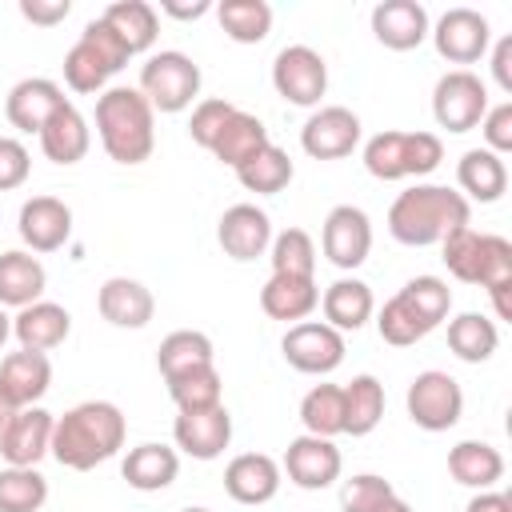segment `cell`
I'll return each mask as SVG.
<instances>
[{
  "label": "cell",
  "instance_id": "obj_1",
  "mask_svg": "<svg viewBox=\"0 0 512 512\" xmlns=\"http://www.w3.org/2000/svg\"><path fill=\"white\" fill-rule=\"evenodd\" d=\"M124 436H128V420L112 400H84L56 420L48 452L64 468L88 472V468L112 460L124 448Z\"/></svg>",
  "mask_w": 512,
  "mask_h": 512
},
{
  "label": "cell",
  "instance_id": "obj_2",
  "mask_svg": "<svg viewBox=\"0 0 512 512\" xmlns=\"http://www.w3.org/2000/svg\"><path fill=\"white\" fill-rule=\"evenodd\" d=\"M440 248H444L448 272L464 284L488 288V296L496 304V316L512 320V300H508V292H512V244L504 236L476 232L472 224H464L452 236H444Z\"/></svg>",
  "mask_w": 512,
  "mask_h": 512
},
{
  "label": "cell",
  "instance_id": "obj_3",
  "mask_svg": "<svg viewBox=\"0 0 512 512\" xmlns=\"http://www.w3.org/2000/svg\"><path fill=\"white\" fill-rule=\"evenodd\" d=\"M468 216H472V208L456 188L416 184L392 200L388 232L408 248H428V244H440L444 236H452L456 228H464Z\"/></svg>",
  "mask_w": 512,
  "mask_h": 512
},
{
  "label": "cell",
  "instance_id": "obj_4",
  "mask_svg": "<svg viewBox=\"0 0 512 512\" xmlns=\"http://www.w3.org/2000/svg\"><path fill=\"white\" fill-rule=\"evenodd\" d=\"M96 132L116 164H144L156 148V112L140 88H104L96 100Z\"/></svg>",
  "mask_w": 512,
  "mask_h": 512
},
{
  "label": "cell",
  "instance_id": "obj_5",
  "mask_svg": "<svg viewBox=\"0 0 512 512\" xmlns=\"http://www.w3.org/2000/svg\"><path fill=\"white\" fill-rule=\"evenodd\" d=\"M128 64V48L116 40V32L104 20H88L80 40L64 56V80L72 92H100L120 68Z\"/></svg>",
  "mask_w": 512,
  "mask_h": 512
},
{
  "label": "cell",
  "instance_id": "obj_6",
  "mask_svg": "<svg viewBox=\"0 0 512 512\" xmlns=\"http://www.w3.org/2000/svg\"><path fill=\"white\" fill-rule=\"evenodd\" d=\"M200 92V64L176 48L156 52L140 68V96L152 112H184Z\"/></svg>",
  "mask_w": 512,
  "mask_h": 512
},
{
  "label": "cell",
  "instance_id": "obj_7",
  "mask_svg": "<svg viewBox=\"0 0 512 512\" xmlns=\"http://www.w3.org/2000/svg\"><path fill=\"white\" fill-rule=\"evenodd\" d=\"M488 112V88L476 72L452 68L432 88V116L448 132H472Z\"/></svg>",
  "mask_w": 512,
  "mask_h": 512
},
{
  "label": "cell",
  "instance_id": "obj_8",
  "mask_svg": "<svg viewBox=\"0 0 512 512\" xmlns=\"http://www.w3.org/2000/svg\"><path fill=\"white\" fill-rule=\"evenodd\" d=\"M404 400H408L412 424L424 428V432H448V428H456L460 416H464V392H460V384H456L448 372H440V368L420 372V376L408 384V396H404Z\"/></svg>",
  "mask_w": 512,
  "mask_h": 512
},
{
  "label": "cell",
  "instance_id": "obj_9",
  "mask_svg": "<svg viewBox=\"0 0 512 512\" xmlns=\"http://www.w3.org/2000/svg\"><path fill=\"white\" fill-rule=\"evenodd\" d=\"M272 88L296 104V108H316L320 96L328 92V64L316 48L308 44H288L272 60Z\"/></svg>",
  "mask_w": 512,
  "mask_h": 512
},
{
  "label": "cell",
  "instance_id": "obj_10",
  "mask_svg": "<svg viewBox=\"0 0 512 512\" xmlns=\"http://www.w3.org/2000/svg\"><path fill=\"white\" fill-rule=\"evenodd\" d=\"M284 348V360L296 368V372H308V376H328L344 364V332L328 328L324 320H300L284 332L280 340Z\"/></svg>",
  "mask_w": 512,
  "mask_h": 512
},
{
  "label": "cell",
  "instance_id": "obj_11",
  "mask_svg": "<svg viewBox=\"0 0 512 512\" xmlns=\"http://www.w3.org/2000/svg\"><path fill=\"white\" fill-rule=\"evenodd\" d=\"M360 144V116L344 104H324L316 108L304 128H300V148L312 160H340L352 156V148Z\"/></svg>",
  "mask_w": 512,
  "mask_h": 512
},
{
  "label": "cell",
  "instance_id": "obj_12",
  "mask_svg": "<svg viewBox=\"0 0 512 512\" xmlns=\"http://www.w3.org/2000/svg\"><path fill=\"white\" fill-rule=\"evenodd\" d=\"M320 248L336 268H360L372 252V220L364 208L356 204H336L324 216V232H320Z\"/></svg>",
  "mask_w": 512,
  "mask_h": 512
},
{
  "label": "cell",
  "instance_id": "obj_13",
  "mask_svg": "<svg viewBox=\"0 0 512 512\" xmlns=\"http://www.w3.org/2000/svg\"><path fill=\"white\" fill-rule=\"evenodd\" d=\"M428 36L448 64H476L488 52L492 28L476 8H448Z\"/></svg>",
  "mask_w": 512,
  "mask_h": 512
},
{
  "label": "cell",
  "instance_id": "obj_14",
  "mask_svg": "<svg viewBox=\"0 0 512 512\" xmlns=\"http://www.w3.org/2000/svg\"><path fill=\"white\" fill-rule=\"evenodd\" d=\"M52 428H56V416L44 412L40 404L16 408L0 436V456L8 460V468H36L52 448Z\"/></svg>",
  "mask_w": 512,
  "mask_h": 512
},
{
  "label": "cell",
  "instance_id": "obj_15",
  "mask_svg": "<svg viewBox=\"0 0 512 512\" xmlns=\"http://www.w3.org/2000/svg\"><path fill=\"white\" fill-rule=\"evenodd\" d=\"M340 468H344V460H340V448L332 444V440H324V436H296L292 444H288V452H284V472H288V480L296 484V488H304V492H320V488H328L336 476H340Z\"/></svg>",
  "mask_w": 512,
  "mask_h": 512
},
{
  "label": "cell",
  "instance_id": "obj_16",
  "mask_svg": "<svg viewBox=\"0 0 512 512\" xmlns=\"http://www.w3.org/2000/svg\"><path fill=\"white\" fill-rule=\"evenodd\" d=\"M172 440L192 460H216L232 440V416L224 404L204 408V412H180L172 424Z\"/></svg>",
  "mask_w": 512,
  "mask_h": 512
},
{
  "label": "cell",
  "instance_id": "obj_17",
  "mask_svg": "<svg viewBox=\"0 0 512 512\" xmlns=\"http://www.w3.org/2000/svg\"><path fill=\"white\" fill-rule=\"evenodd\" d=\"M216 240L232 260H256L272 244V220L256 204H232L216 224Z\"/></svg>",
  "mask_w": 512,
  "mask_h": 512
},
{
  "label": "cell",
  "instance_id": "obj_18",
  "mask_svg": "<svg viewBox=\"0 0 512 512\" xmlns=\"http://www.w3.org/2000/svg\"><path fill=\"white\" fill-rule=\"evenodd\" d=\"M16 228L32 252H56L72 236V208L56 196H32V200H24Z\"/></svg>",
  "mask_w": 512,
  "mask_h": 512
},
{
  "label": "cell",
  "instance_id": "obj_19",
  "mask_svg": "<svg viewBox=\"0 0 512 512\" xmlns=\"http://www.w3.org/2000/svg\"><path fill=\"white\" fill-rule=\"evenodd\" d=\"M372 32L384 48L392 52H412L424 44V36L432 32L428 24V8L416 0H384L372 8Z\"/></svg>",
  "mask_w": 512,
  "mask_h": 512
},
{
  "label": "cell",
  "instance_id": "obj_20",
  "mask_svg": "<svg viewBox=\"0 0 512 512\" xmlns=\"http://www.w3.org/2000/svg\"><path fill=\"white\" fill-rule=\"evenodd\" d=\"M224 492L236 504H268L280 492V464L268 452H240L224 468Z\"/></svg>",
  "mask_w": 512,
  "mask_h": 512
},
{
  "label": "cell",
  "instance_id": "obj_21",
  "mask_svg": "<svg viewBox=\"0 0 512 512\" xmlns=\"http://www.w3.org/2000/svg\"><path fill=\"white\" fill-rule=\"evenodd\" d=\"M52 384V364L44 352H8L0 360V396L12 404V408H32L40 404V396L48 392Z\"/></svg>",
  "mask_w": 512,
  "mask_h": 512
},
{
  "label": "cell",
  "instance_id": "obj_22",
  "mask_svg": "<svg viewBox=\"0 0 512 512\" xmlns=\"http://www.w3.org/2000/svg\"><path fill=\"white\" fill-rule=\"evenodd\" d=\"M64 104V92L56 80L48 76H28L20 84H12L8 100H4V112H8V124L20 128V132H40L48 124V116Z\"/></svg>",
  "mask_w": 512,
  "mask_h": 512
},
{
  "label": "cell",
  "instance_id": "obj_23",
  "mask_svg": "<svg viewBox=\"0 0 512 512\" xmlns=\"http://www.w3.org/2000/svg\"><path fill=\"white\" fill-rule=\"evenodd\" d=\"M68 332H72V316L64 304H52V300H36L12 316V336L28 352H52L68 340Z\"/></svg>",
  "mask_w": 512,
  "mask_h": 512
},
{
  "label": "cell",
  "instance_id": "obj_24",
  "mask_svg": "<svg viewBox=\"0 0 512 512\" xmlns=\"http://www.w3.org/2000/svg\"><path fill=\"white\" fill-rule=\"evenodd\" d=\"M36 136H40V148H44V156L52 164H76V160L88 156V144H92L88 120L80 116V108L72 100H64Z\"/></svg>",
  "mask_w": 512,
  "mask_h": 512
},
{
  "label": "cell",
  "instance_id": "obj_25",
  "mask_svg": "<svg viewBox=\"0 0 512 512\" xmlns=\"http://www.w3.org/2000/svg\"><path fill=\"white\" fill-rule=\"evenodd\" d=\"M96 308H100V316H104L108 324H116V328H144V324L152 320V312H156V300H152V292H148L140 280L112 276V280L100 284Z\"/></svg>",
  "mask_w": 512,
  "mask_h": 512
},
{
  "label": "cell",
  "instance_id": "obj_26",
  "mask_svg": "<svg viewBox=\"0 0 512 512\" xmlns=\"http://www.w3.org/2000/svg\"><path fill=\"white\" fill-rule=\"evenodd\" d=\"M320 308H324V324H328V328H336V332H356V328H364V324L372 320L376 300H372V288H368L364 280L340 276V280H332V284L324 288Z\"/></svg>",
  "mask_w": 512,
  "mask_h": 512
},
{
  "label": "cell",
  "instance_id": "obj_27",
  "mask_svg": "<svg viewBox=\"0 0 512 512\" xmlns=\"http://www.w3.org/2000/svg\"><path fill=\"white\" fill-rule=\"evenodd\" d=\"M48 272L32 252H0V308H28L44 296Z\"/></svg>",
  "mask_w": 512,
  "mask_h": 512
},
{
  "label": "cell",
  "instance_id": "obj_28",
  "mask_svg": "<svg viewBox=\"0 0 512 512\" xmlns=\"http://www.w3.org/2000/svg\"><path fill=\"white\" fill-rule=\"evenodd\" d=\"M320 304V288L312 276H284V272H272L268 284L260 288V308L272 316V320H304L312 316Z\"/></svg>",
  "mask_w": 512,
  "mask_h": 512
},
{
  "label": "cell",
  "instance_id": "obj_29",
  "mask_svg": "<svg viewBox=\"0 0 512 512\" xmlns=\"http://www.w3.org/2000/svg\"><path fill=\"white\" fill-rule=\"evenodd\" d=\"M456 180H460V196L464 200H480V204H496L508 192V168L496 152L488 148H468L456 164Z\"/></svg>",
  "mask_w": 512,
  "mask_h": 512
},
{
  "label": "cell",
  "instance_id": "obj_30",
  "mask_svg": "<svg viewBox=\"0 0 512 512\" xmlns=\"http://www.w3.org/2000/svg\"><path fill=\"white\" fill-rule=\"evenodd\" d=\"M448 476L464 488H476V492H488L496 488V480L504 476V456L500 448H492L488 440H460L452 452H448Z\"/></svg>",
  "mask_w": 512,
  "mask_h": 512
},
{
  "label": "cell",
  "instance_id": "obj_31",
  "mask_svg": "<svg viewBox=\"0 0 512 512\" xmlns=\"http://www.w3.org/2000/svg\"><path fill=\"white\" fill-rule=\"evenodd\" d=\"M100 20L116 32V40L128 48V56L148 52L156 44V32H160V16L148 0H112Z\"/></svg>",
  "mask_w": 512,
  "mask_h": 512
},
{
  "label": "cell",
  "instance_id": "obj_32",
  "mask_svg": "<svg viewBox=\"0 0 512 512\" xmlns=\"http://www.w3.org/2000/svg\"><path fill=\"white\" fill-rule=\"evenodd\" d=\"M176 472H180V456L168 444H136L120 464V476L136 492H160L176 480Z\"/></svg>",
  "mask_w": 512,
  "mask_h": 512
},
{
  "label": "cell",
  "instance_id": "obj_33",
  "mask_svg": "<svg viewBox=\"0 0 512 512\" xmlns=\"http://www.w3.org/2000/svg\"><path fill=\"white\" fill-rule=\"evenodd\" d=\"M264 144H272L264 120L236 108V112L224 120V128H220V136H216V144H212V156H216L220 164H228V168H240V164L252 160Z\"/></svg>",
  "mask_w": 512,
  "mask_h": 512
},
{
  "label": "cell",
  "instance_id": "obj_34",
  "mask_svg": "<svg viewBox=\"0 0 512 512\" xmlns=\"http://www.w3.org/2000/svg\"><path fill=\"white\" fill-rule=\"evenodd\" d=\"M212 340L196 328H176L160 340V352H156V364H160V376L164 384L184 376V372H196V368H208L212 364Z\"/></svg>",
  "mask_w": 512,
  "mask_h": 512
},
{
  "label": "cell",
  "instance_id": "obj_35",
  "mask_svg": "<svg viewBox=\"0 0 512 512\" xmlns=\"http://www.w3.org/2000/svg\"><path fill=\"white\" fill-rule=\"evenodd\" d=\"M496 344H500V328L484 312H460L456 320H448V348L464 364H484L496 352Z\"/></svg>",
  "mask_w": 512,
  "mask_h": 512
},
{
  "label": "cell",
  "instance_id": "obj_36",
  "mask_svg": "<svg viewBox=\"0 0 512 512\" xmlns=\"http://www.w3.org/2000/svg\"><path fill=\"white\" fill-rule=\"evenodd\" d=\"M384 420V384L376 376H352L344 388V432L348 436H368Z\"/></svg>",
  "mask_w": 512,
  "mask_h": 512
},
{
  "label": "cell",
  "instance_id": "obj_37",
  "mask_svg": "<svg viewBox=\"0 0 512 512\" xmlns=\"http://www.w3.org/2000/svg\"><path fill=\"white\" fill-rule=\"evenodd\" d=\"M300 424L308 436H340L344 432V388L340 384H316L300 400Z\"/></svg>",
  "mask_w": 512,
  "mask_h": 512
},
{
  "label": "cell",
  "instance_id": "obj_38",
  "mask_svg": "<svg viewBox=\"0 0 512 512\" xmlns=\"http://www.w3.org/2000/svg\"><path fill=\"white\" fill-rule=\"evenodd\" d=\"M236 180H240L248 192H256V196H276V192H284L288 180H292V160H288L284 148L264 144L252 160H244V164L236 168Z\"/></svg>",
  "mask_w": 512,
  "mask_h": 512
},
{
  "label": "cell",
  "instance_id": "obj_39",
  "mask_svg": "<svg viewBox=\"0 0 512 512\" xmlns=\"http://www.w3.org/2000/svg\"><path fill=\"white\" fill-rule=\"evenodd\" d=\"M216 20L236 44H260L272 32V8L264 0H224L216 8Z\"/></svg>",
  "mask_w": 512,
  "mask_h": 512
},
{
  "label": "cell",
  "instance_id": "obj_40",
  "mask_svg": "<svg viewBox=\"0 0 512 512\" xmlns=\"http://www.w3.org/2000/svg\"><path fill=\"white\" fill-rule=\"evenodd\" d=\"M396 296H400L404 308L420 320L424 332L440 328V320H444L448 308H452V292H448V284H444L440 276H416V280H408Z\"/></svg>",
  "mask_w": 512,
  "mask_h": 512
},
{
  "label": "cell",
  "instance_id": "obj_41",
  "mask_svg": "<svg viewBox=\"0 0 512 512\" xmlns=\"http://www.w3.org/2000/svg\"><path fill=\"white\" fill-rule=\"evenodd\" d=\"M220 392H224V380H220L216 364L168 380V396H172V404H176L180 412H204V408H216V404H224Z\"/></svg>",
  "mask_w": 512,
  "mask_h": 512
},
{
  "label": "cell",
  "instance_id": "obj_42",
  "mask_svg": "<svg viewBox=\"0 0 512 512\" xmlns=\"http://www.w3.org/2000/svg\"><path fill=\"white\" fill-rule=\"evenodd\" d=\"M364 168L376 180H404L408 176V132H376L364 144Z\"/></svg>",
  "mask_w": 512,
  "mask_h": 512
},
{
  "label": "cell",
  "instance_id": "obj_43",
  "mask_svg": "<svg viewBox=\"0 0 512 512\" xmlns=\"http://www.w3.org/2000/svg\"><path fill=\"white\" fill-rule=\"evenodd\" d=\"M48 500V480L36 468L0 472V512H40Z\"/></svg>",
  "mask_w": 512,
  "mask_h": 512
},
{
  "label": "cell",
  "instance_id": "obj_44",
  "mask_svg": "<svg viewBox=\"0 0 512 512\" xmlns=\"http://www.w3.org/2000/svg\"><path fill=\"white\" fill-rule=\"evenodd\" d=\"M272 272L284 276H312L316 268V244L304 228H284L280 236H272Z\"/></svg>",
  "mask_w": 512,
  "mask_h": 512
},
{
  "label": "cell",
  "instance_id": "obj_45",
  "mask_svg": "<svg viewBox=\"0 0 512 512\" xmlns=\"http://www.w3.org/2000/svg\"><path fill=\"white\" fill-rule=\"evenodd\" d=\"M396 496V488L384 480V476H376V472H360V476H352V480H344V488H340V504H344V512H376L384 500H392Z\"/></svg>",
  "mask_w": 512,
  "mask_h": 512
},
{
  "label": "cell",
  "instance_id": "obj_46",
  "mask_svg": "<svg viewBox=\"0 0 512 512\" xmlns=\"http://www.w3.org/2000/svg\"><path fill=\"white\" fill-rule=\"evenodd\" d=\"M376 328H380V340H384V344H396V348H408V344H416V340H424V336H428V332L420 328V320L404 308V300H400V296H392V300L380 308Z\"/></svg>",
  "mask_w": 512,
  "mask_h": 512
},
{
  "label": "cell",
  "instance_id": "obj_47",
  "mask_svg": "<svg viewBox=\"0 0 512 512\" xmlns=\"http://www.w3.org/2000/svg\"><path fill=\"white\" fill-rule=\"evenodd\" d=\"M232 112H236V104L224 100V96H208V100H200V104L192 108V120H188L192 140H196L200 148L212 152V144H216V136H220V128H224V120H228Z\"/></svg>",
  "mask_w": 512,
  "mask_h": 512
},
{
  "label": "cell",
  "instance_id": "obj_48",
  "mask_svg": "<svg viewBox=\"0 0 512 512\" xmlns=\"http://www.w3.org/2000/svg\"><path fill=\"white\" fill-rule=\"evenodd\" d=\"M32 172V160H28V148L12 136H0V192H12L28 180Z\"/></svg>",
  "mask_w": 512,
  "mask_h": 512
},
{
  "label": "cell",
  "instance_id": "obj_49",
  "mask_svg": "<svg viewBox=\"0 0 512 512\" xmlns=\"http://www.w3.org/2000/svg\"><path fill=\"white\" fill-rule=\"evenodd\" d=\"M480 132H484L488 152H496V156L512 152V100H500L496 108H488L480 120Z\"/></svg>",
  "mask_w": 512,
  "mask_h": 512
},
{
  "label": "cell",
  "instance_id": "obj_50",
  "mask_svg": "<svg viewBox=\"0 0 512 512\" xmlns=\"http://www.w3.org/2000/svg\"><path fill=\"white\" fill-rule=\"evenodd\" d=\"M444 160V144L436 132H408V176H428L432 168H440Z\"/></svg>",
  "mask_w": 512,
  "mask_h": 512
},
{
  "label": "cell",
  "instance_id": "obj_51",
  "mask_svg": "<svg viewBox=\"0 0 512 512\" xmlns=\"http://www.w3.org/2000/svg\"><path fill=\"white\" fill-rule=\"evenodd\" d=\"M68 12H72V0H20V16L28 24H40V28L68 20Z\"/></svg>",
  "mask_w": 512,
  "mask_h": 512
},
{
  "label": "cell",
  "instance_id": "obj_52",
  "mask_svg": "<svg viewBox=\"0 0 512 512\" xmlns=\"http://www.w3.org/2000/svg\"><path fill=\"white\" fill-rule=\"evenodd\" d=\"M492 76L512 96V36H500L496 40V48H492Z\"/></svg>",
  "mask_w": 512,
  "mask_h": 512
},
{
  "label": "cell",
  "instance_id": "obj_53",
  "mask_svg": "<svg viewBox=\"0 0 512 512\" xmlns=\"http://www.w3.org/2000/svg\"><path fill=\"white\" fill-rule=\"evenodd\" d=\"M464 512H512V500H508L504 492L488 488V492H476V496L468 500V508H464Z\"/></svg>",
  "mask_w": 512,
  "mask_h": 512
},
{
  "label": "cell",
  "instance_id": "obj_54",
  "mask_svg": "<svg viewBox=\"0 0 512 512\" xmlns=\"http://www.w3.org/2000/svg\"><path fill=\"white\" fill-rule=\"evenodd\" d=\"M160 12H164V16H176V20H200L204 12H212V4H208V0H192V4L164 0V4H160Z\"/></svg>",
  "mask_w": 512,
  "mask_h": 512
},
{
  "label": "cell",
  "instance_id": "obj_55",
  "mask_svg": "<svg viewBox=\"0 0 512 512\" xmlns=\"http://www.w3.org/2000/svg\"><path fill=\"white\" fill-rule=\"evenodd\" d=\"M376 512H412V508H408V504H404L400 496H392V500H384V504H380Z\"/></svg>",
  "mask_w": 512,
  "mask_h": 512
},
{
  "label": "cell",
  "instance_id": "obj_56",
  "mask_svg": "<svg viewBox=\"0 0 512 512\" xmlns=\"http://www.w3.org/2000/svg\"><path fill=\"white\" fill-rule=\"evenodd\" d=\"M12 412H16V408H12V404L0 396V436H4V428H8V420H12Z\"/></svg>",
  "mask_w": 512,
  "mask_h": 512
},
{
  "label": "cell",
  "instance_id": "obj_57",
  "mask_svg": "<svg viewBox=\"0 0 512 512\" xmlns=\"http://www.w3.org/2000/svg\"><path fill=\"white\" fill-rule=\"evenodd\" d=\"M8 336H12V316L0 308V348H4V340H8Z\"/></svg>",
  "mask_w": 512,
  "mask_h": 512
},
{
  "label": "cell",
  "instance_id": "obj_58",
  "mask_svg": "<svg viewBox=\"0 0 512 512\" xmlns=\"http://www.w3.org/2000/svg\"><path fill=\"white\" fill-rule=\"evenodd\" d=\"M184 512H212V508H184Z\"/></svg>",
  "mask_w": 512,
  "mask_h": 512
}]
</instances>
